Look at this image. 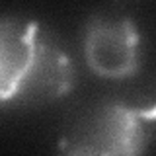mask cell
<instances>
[{
  "mask_svg": "<svg viewBox=\"0 0 156 156\" xmlns=\"http://www.w3.org/2000/svg\"><path fill=\"white\" fill-rule=\"evenodd\" d=\"M84 58L101 78L133 76L140 62V33L135 22L129 18L92 20L84 33Z\"/></svg>",
  "mask_w": 156,
  "mask_h": 156,
  "instance_id": "2",
  "label": "cell"
},
{
  "mask_svg": "<svg viewBox=\"0 0 156 156\" xmlns=\"http://www.w3.org/2000/svg\"><path fill=\"white\" fill-rule=\"evenodd\" d=\"M154 105L109 104L78 127L62 156H140L150 139Z\"/></svg>",
  "mask_w": 156,
  "mask_h": 156,
  "instance_id": "1",
  "label": "cell"
},
{
  "mask_svg": "<svg viewBox=\"0 0 156 156\" xmlns=\"http://www.w3.org/2000/svg\"><path fill=\"white\" fill-rule=\"evenodd\" d=\"M41 45L37 22L0 18V105L26 98Z\"/></svg>",
  "mask_w": 156,
  "mask_h": 156,
  "instance_id": "3",
  "label": "cell"
},
{
  "mask_svg": "<svg viewBox=\"0 0 156 156\" xmlns=\"http://www.w3.org/2000/svg\"><path fill=\"white\" fill-rule=\"evenodd\" d=\"M72 76H74V72H72L70 58L57 45L43 39L35 70L29 80L23 100L45 101L66 96V92L72 88Z\"/></svg>",
  "mask_w": 156,
  "mask_h": 156,
  "instance_id": "4",
  "label": "cell"
}]
</instances>
